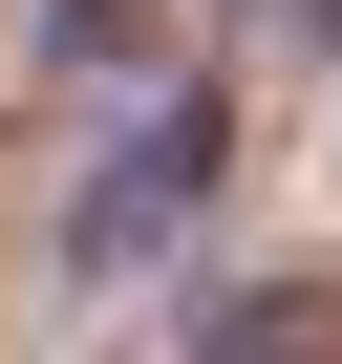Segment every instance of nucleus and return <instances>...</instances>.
<instances>
[{"label": "nucleus", "instance_id": "1", "mask_svg": "<svg viewBox=\"0 0 342 364\" xmlns=\"http://www.w3.org/2000/svg\"><path fill=\"white\" fill-rule=\"evenodd\" d=\"M214 171H236V129H214V86H193V107H150V129H128V171L86 193V236H107V257H150L171 215L214 193Z\"/></svg>", "mask_w": 342, "mask_h": 364}, {"label": "nucleus", "instance_id": "2", "mask_svg": "<svg viewBox=\"0 0 342 364\" xmlns=\"http://www.w3.org/2000/svg\"><path fill=\"white\" fill-rule=\"evenodd\" d=\"M193 364H342V300H321V279H257V300H214Z\"/></svg>", "mask_w": 342, "mask_h": 364}]
</instances>
